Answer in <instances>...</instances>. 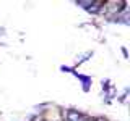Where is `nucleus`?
Instances as JSON below:
<instances>
[{"mask_svg": "<svg viewBox=\"0 0 130 121\" xmlns=\"http://www.w3.org/2000/svg\"><path fill=\"white\" fill-rule=\"evenodd\" d=\"M86 121H93V119H86Z\"/></svg>", "mask_w": 130, "mask_h": 121, "instance_id": "1", "label": "nucleus"}]
</instances>
